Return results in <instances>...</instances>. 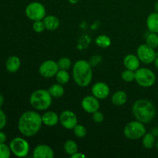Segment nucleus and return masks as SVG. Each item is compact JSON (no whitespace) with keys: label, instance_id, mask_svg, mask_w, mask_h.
Returning <instances> with one entry per match:
<instances>
[{"label":"nucleus","instance_id":"nucleus-1","mask_svg":"<svg viewBox=\"0 0 158 158\" xmlns=\"http://www.w3.org/2000/svg\"><path fill=\"white\" fill-rule=\"evenodd\" d=\"M43 124L42 116L36 111L29 110L23 113L18 121V129L25 137L35 136L40 131Z\"/></svg>","mask_w":158,"mask_h":158},{"label":"nucleus","instance_id":"nucleus-2","mask_svg":"<svg viewBox=\"0 0 158 158\" xmlns=\"http://www.w3.org/2000/svg\"><path fill=\"white\" fill-rule=\"evenodd\" d=\"M132 113L136 120L143 123H148L156 116V109L154 103L146 99H140L134 102Z\"/></svg>","mask_w":158,"mask_h":158},{"label":"nucleus","instance_id":"nucleus-3","mask_svg":"<svg viewBox=\"0 0 158 158\" xmlns=\"http://www.w3.org/2000/svg\"><path fill=\"white\" fill-rule=\"evenodd\" d=\"M73 77L75 83L80 87L90 84L93 78L92 66L89 62L80 60L76 62L73 68Z\"/></svg>","mask_w":158,"mask_h":158},{"label":"nucleus","instance_id":"nucleus-4","mask_svg":"<svg viewBox=\"0 0 158 158\" xmlns=\"http://www.w3.org/2000/svg\"><path fill=\"white\" fill-rule=\"evenodd\" d=\"M30 104L36 110H46L52 102V97L48 89H40L35 90L29 98Z\"/></svg>","mask_w":158,"mask_h":158},{"label":"nucleus","instance_id":"nucleus-5","mask_svg":"<svg viewBox=\"0 0 158 158\" xmlns=\"http://www.w3.org/2000/svg\"><path fill=\"white\" fill-rule=\"evenodd\" d=\"M147 133L144 123L140 121H131L125 126L123 129L124 136L129 140H138L143 137Z\"/></svg>","mask_w":158,"mask_h":158},{"label":"nucleus","instance_id":"nucleus-6","mask_svg":"<svg viewBox=\"0 0 158 158\" xmlns=\"http://www.w3.org/2000/svg\"><path fill=\"white\" fill-rule=\"evenodd\" d=\"M135 81L142 87H151L155 83V73L148 68H139L135 71Z\"/></svg>","mask_w":158,"mask_h":158},{"label":"nucleus","instance_id":"nucleus-7","mask_svg":"<svg viewBox=\"0 0 158 158\" xmlns=\"http://www.w3.org/2000/svg\"><path fill=\"white\" fill-rule=\"evenodd\" d=\"M25 13L32 21L43 20L46 15V11L45 6L39 2H30L25 9Z\"/></svg>","mask_w":158,"mask_h":158},{"label":"nucleus","instance_id":"nucleus-8","mask_svg":"<svg viewBox=\"0 0 158 158\" xmlns=\"http://www.w3.org/2000/svg\"><path fill=\"white\" fill-rule=\"evenodd\" d=\"M9 147L12 154L18 157H25L29 154V144L23 137H17L12 139Z\"/></svg>","mask_w":158,"mask_h":158},{"label":"nucleus","instance_id":"nucleus-9","mask_svg":"<svg viewBox=\"0 0 158 158\" xmlns=\"http://www.w3.org/2000/svg\"><path fill=\"white\" fill-rule=\"evenodd\" d=\"M137 56L141 63L144 64H151L154 63L157 57V52L154 48L148 44H141L138 46L137 50Z\"/></svg>","mask_w":158,"mask_h":158},{"label":"nucleus","instance_id":"nucleus-10","mask_svg":"<svg viewBox=\"0 0 158 158\" xmlns=\"http://www.w3.org/2000/svg\"><path fill=\"white\" fill-rule=\"evenodd\" d=\"M59 70L60 68L58 63L52 60H48L43 62L39 68L40 75L45 78H51L55 77Z\"/></svg>","mask_w":158,"mask_h":158},{"label":"nucleus","instance_id":"nucleus-11","mask_svg":"<svg viewBox=\"0 0 158 158\" xmlns=\"http://www.w3.org/2000/svg\"><path fill=\"white\" fill-rule=\"evenodd\" d=\"M60 123L67 130H73L77 124V117L71 110H64L60 115Z\"/></svg>","mask_w":158,"mask_h":158},{"label":"nucleus","instance_id":"nucleus-12","mask_svg":"<svg viewBox=\"0 0 158 158\" xmlns=\"http://www.w3.org/2000/svg\"><path fill=\"white\" fill-rule=\"evenodd\" d=\"M81 106L83 110L89 114H93L96 111L99 110L100 108V102L99 99L93 96H86L82 100Z\"/></svg>","mask_w":158,"mask_h":158},{"label":"nucleus","instance_id":"nucleus-13","mask_svg":"<svg viewBox=\"0 0 158 158\" xmlns=\"http://www.w3.org/2000/svg\"><path fill=\"white\" fill-rule=\"evenodd\" d=\"M92 94L99 100L106 99L110 95V87L103 82H97L92 86Z\"/></svg>","mask_w":158,"mask_h":158},{"label":"nucleus","instance_id":"nucleus-14","mask_svg":"<svg viewBox=\"0 0 158 158\" xmlns=\"http://www.w3.org/2000/svg\"><path fill=\"white\" fill-rule=\"evenodd\" d=\"M34 158H52L54 157V151L49 145L39 144L32 152Z\"/></svg>","mask_w":158,"mask_h":158},{"label":"nucleus","instance_id":"nucleus-15","mask_svg":"<svg viewBox=\"0 0 158 158\" xmlns=\"http://www.w3.org/2000/svg\"><path fill=\"white\" fill-rule=\"evenodd\" d=\"M141 62L139 60L138 56L134 54H128L123 59V65L126 69L136 71L140 68Z\"/></svg>","mask_w":158,"mask_h":158},{"label":"nucleus","instance_id":"nucleus-16","mask_svg":"<svg viewBox=\"0 0 158 158\" xmlns=\"http://www.w3.org/2000/svg\"><path fill=\"white\" fill-rule=\"evenodd\" d=\"M43 123L47 127H53L60 122V116L53 111H47L42 116Z\"/></svg>","mask_w":158,"mask_h":158},{"label":"nucleus","instance_id":"nucleus-17","mask_svg":"<svg viewBox=\"0 0 158 158\" xmlns=\"http://www.w3.org/2000/svg\"><path fill=\"white\" fill-rule=\"evenodd\" d=\"M21 66L20 59L16 56H11L6 60V68L8 72L13 73L17 72Z\"/></svg>","mask_w":158,"mask_h":158},{"label":"nucleus","instance_id":"nucleus-18","mask_svg":"<svg viewBox=\"0 0 158 158\" xmlns=\"http://www.w3.org/2000/svg\"><path fill=\"white\" fill-rule=\"evenodd\" d=\"M46 29L49 31H54L60 26V20L56 16L52 15H46L43 19Z\"/></svg>","mask_w":158,"mask_h":158},{"label":"nucleus","instance_id":"nucleus-19","mask_svg":"<svg viewBox=\"0 0 158 158\" xmlns=\"http://www.w3.org/2000/svg\"><path fill=\"white\" fill-rule=\"evenodd\" d=\"M147 26L150 32L158 33V12L150 14L147 19Z\"/></svg>","mask_w":158,"mask_h":158},{"label":"nucleus","instance_id":"nucleus-20","mask_svg":"<svg viewBox=\"0 0 158 158\" xmlns=\"http://www.w3.org/2000/svg\"><path fill=\"white\" fill-rule=\"evenodd\" d=\"M127 100V95L123 90L116 91L111 97V101L115 106H122L126 103Z\"/></svg>","mask_w":158,"mask_h":158},{"label":"nucleus","instance_id":"nucleus-21","mask_svg":"<svg viewBox=\"0 0 158 158\" xmlns=\"http://www.w3.org/2000/svg\"><path fill=\"white\" fill-rule=\"evenodd\" d=\"M155 136L151 132L146 133L142 137V144L146 149H152L155 147Z\"/></svg>","mask_w":158,"mask_h":158},{"label":"nucleus","instance_id":"nucleus-22","mask_svg":"<svg viewBox=\"0 0 158 158\" xmlns=\"http://www.w3.org/2000/svg\"><path fill=\"white\" fill-rule=\"evenodd\" d=\"M48 90L52 98H60L64 94V88L63 87V85L60 84V83L52 85Z\"/></svg>","mask_w":158,"mask_h":158},{"label":"nucleus","instance_id":"nucleus-23","mask_svg":"<svg viewBox=\"0 0 158 158\" xmlns=\"http://www.w3.org/2000/svg\"><path fill=\"white\" fill-rule=\"evenodd\" d=\"M64 151L69 155H73L78 151V146L73 140H68L64 143Z\"/></svg>","mask_w":158,"mask_h":158},{"label":"nucleus","instance_id":"nucleus-24","mask_svg":"<svg viewBox=\"0 0 158 158\" xmlns=\"http://www.w3.org/2000/svg\"><path fill=\"white\" fill-rule=\"evenodd\" d=\"M57 83L61 85H65L69 81V74L67 70L60 69L56 75Z\"/></svg>","mask_w":158,"mask_h":158},{"label":"nucleus","instance_id":"nucleus-25","mask_svg":"<svg viewBox=\"0 0 158 158\" xmlns=\"http://www.w3.org/2000/svg\"><path fill=\"white\" fill-rule=\"evenodd\" d=\"M95 43L99 47L107 48L111 45V40L108 35H100L96 38Z\"/></svg>","mask_w":158,"mask_h":158},{"label":"nucleus","instance_id":"nucleus-26","mask_svg":"<svg viewBox=\"0 0 158 158\" xmlns=\"http://www.w3.org/2000/svg\"><path fill=\"white\" fill-rule=\"evenodd\" d=\"M146 44L151 47L156 49L158 47V35L155 32H151L148 33L146 36Z\"/></svg>","mask_w":158,"mask_h":158},{"label":"nucleus","instance_id":"nucleus-27","mask_svg":"<svg viewBox=\"0 0 158 158\" xmlns=\"http://www.w3.org/2000/svg\"><path fill=\"white\" fill-rule=\"evenodd\" d=\"M121 78L127 83L134 81L135 80V71L127 69L121 73Z\"/></svg>","mask_w":158,"mask_h":158},{"label":"nucleus","instance_id":"nucleus-28","mask_svg":"<svg viewBox=\"0 0 158 158\" xmlns=\"http://www.w3.org/2000/svg\"><path fill=\"white\" fill-rule=\"evenodd\" d=\"M58 63V66L60 69H64V70H67L70 68L72 63H71V60H69L67 57H62L57 62Z\"/></svg>","mask_w":158,"mask_h":158},{"label":"nucleus","instance_id":"nucleus-29","mask_svg":"<svg viewBox=\"0 0 158 158\" xmlns=\"http://www.w3.org/2000/svg\"><path fill=\"white\" fill-rule=\"evenodd\" d=\"M10 147L5 143H0V158H9L11 156Z\"/></svg>","mask_w":158,"mask_h":158},{"label":"nucleus","instance_id":"nucleus-30","mask_svg":"<svg viewBox=\"0 0 158 158\" xmlns=\"http://www.w3.org/2000/svg\"><path fill=\"white\" fill-rule=\"evenodd\" d=\"M74 134L79 138H83L86 135V129L83 125L77 124L73 128Z\"/></svg>","mask_w":158,"mask_h":158},{"label":"nucleus","instance_id":"nucleus-31","mask_svg":"<svg viewBox=\"0 0 158 158\" xmlns=\"http://www.w3.org/2000/svg\"><path fill=\"white\" fill-rule=\"evenodd\" d=\"M32 29L37 33H40L43 32V31L46 29L45 28L44 23L43 20H37V21H34L33 24H32Z\"/></svg>","mask_w":158,"mask_h":158},{"label":"nucleus","instance_id":"nucleus-32","mask_svg":"<svg viewBox=\"0 0 158 158\" xmlns=\"http://www.w3.org/2000/svg\"><path fill=\"white\" fill-rule=\"evenodd\" d=\"M93 120L95 123H100L103 121L104 120V116H103V113L100 112V111L97 110L96 112L93 113Z\"/></svg>","mask_w":158,"mask_h":158},{"label":"nucleus","instance_id":"nucleus-33","mask_svg":"<svg viewBox=\"0 0 158 158\" xmlns=\"http://www.w3.org/2000/svg\"><path fill=\"white\" fill-rule=\"evenodd\" d=\"M101 62L102 57L100 56H94L90 59L89 63L92 67H94V66H97L98 65H100Z\"/></svg>","mask_w":158,"mask_h":158},{"label":"nucleus","instance_id":"nucleus-34","mask_svg":"<svg viewBox=\"0 0 158 158\" xmlns=\"http://www.w3.org/2000/svg\"><path fill=\"white\" fill-rule=\"evenodd\" d=\"M6 122H7V119H6V114L0 108V131H2L6 127Z\"/></svg>","mask_w":158,"mask_h":158},{"label":"nucleus","instance_id":"nucleus-35","mask_svg":"<svg viewBox=\"0 0 158 158\" xmlns=\"http://www.w3.org/2000/svg\"><path fill=\"white\" fill-rule=\"evenodd\" d=\"M6 138L7 137H6V134L4 132H2V131H0V143H5L6 141Z\"/></svg>","mask_w":158,"mask_h":158},{"label":"nucleus","instance_id":"nucleus-36","mask_svg":"<svg viewBox=\"0 0 158 158\" xmlns=\"http://www.w3.org/2000/svg\"><path fill=\"white\" fill-rule=\"evenodd\" d=\"M70 157H72V158H78V157H80V158H86V156L85 155V154H81V153H79L78 151H77V153H75V154H74L71 155Z\"/></svg>","mask_w":158,"mask_h":158},{"label":"nucleus","instance_id":"nucleus-37","mask_svg":"<svg viewBox=\"0 0 158 158\" xmlns=\"http://www.w3.org/2000/svg\"><path fill=\"white\" fill-rule=\"evenodd\" d=\"M4 97H3L2 94H0V108L3 106L4 104Z\"/></svg>","mask_w":158,"mask_h":158},{"label":"nucleus","instance_id":"nucleus-38","mask_svg":"<svg viewBox=\"0 0 158 158\" xmlns=\"http://www.w3.org/2000/svg\"><path fill=\"white\" fill-rule=\"evenodd\" d=\"M151 133H152V134H154L155 137H158V127H157L154 128V129L151 131Z\"/></svg>","mask_w":158,"mask_h":158},{"label":"nucleus","instance_id":"nucleus-39","mask_svg":"<svg viewBox=\"0 0 158 158\" xmlns=\"http://www.w3.org/2000/svg\"><path fill=\"white\" fill-rule=\"evenodd\" d=\"M154 65H155V67L158 69V56L157 55V57H156L155 60H154Z\"/></svg>","mask_w":158,"mask_h":158},{"label":"nucleus","instance_id":"nucleus-40","mask_svg":"<svg viewBox=\"0 0 158 158\" xmlns=\"http://www.w3.org/2000/svg\"><path fill=\"white\" fill-rule=\"evenodd\" d=\"M79 1L80 0H69V3H71V4H77L79 2Z\"/></svg>","mask_w":158,"mask_h":158},{"label":"nucleus","instance_id":"nucleus-41","mask_svg":"<svg viewBox=\"0 0 158 158\" xmlns=\"http://www.w3.org/2000/svg\"><path fill=\"white\" fill-rule=\"evenodd\" d=\"M154 10H155V12H158V1L154 4Z\"/></svg>","mask_w":158,"mask_h":158},{"label":"nucleus","instance_id":"nucleus-42","mask_svg":"<svg viewBox=\"0 0 158 158\" xmlns=\"http://www.w3.org/2000/svg\"><path fill=\"white\" fill-rule=\"evenodd\" d=\"M155 148H156V149L158 151V140H157V141L155 143Z\"/></svg>","mask_w":158,"mask_h":158},{"label":"nucleus","instance_id":"nucleus-43","mask_svg":"<svg viewBox=\"0 0 158 158\" xmlns=\"http://www.w3.org/2000/svg\"><path fill=\"white\" fill-rule=\"evenodd\" d=\"M157 127H158V126H157Z\"/></svg>","mask_w":158,"mask_h":158}]
</instances>
